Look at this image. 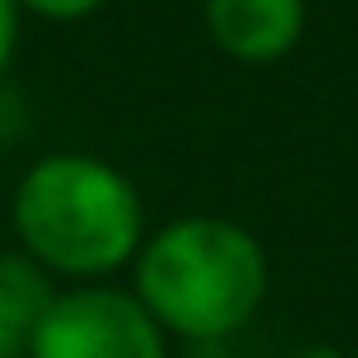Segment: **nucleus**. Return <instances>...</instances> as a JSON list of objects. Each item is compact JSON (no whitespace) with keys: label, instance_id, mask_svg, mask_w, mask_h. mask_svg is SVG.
Returning <instances> with one entry per match:
<instances>
[{"label":"nucleus","instance_id":"f257e3e1","mask_svg":"<svg viewBox=\"0 0 358 358\" xmlns=\"http://www.w3.org/2000/svg\"><path fill=\"white\" fill-rule=\"evenodd\" d=\"M10 226L20 255H30L45 275H74V280L123 270L148 241L138 187L113 162L89 152L40 157L15 182Z\"/></svg>","mask_w":358,"mask_h":358},{"label":"nucleus","instance_id":"f03ea898","mask_svg":"<svg viewBox=\"0 0 358 358\" xmlns=\"http://www.w3.org/2000/svg\"><path fill=\"white\" fill-rule=\"evenodd\" d=\"M270 265L260 241L221 216H182L133 255V294L182 338H226L265 299Z\"/></svg>","mask_w":358,"mask_h":358},{"label":"nucleus","instance_id":"7ed1b4c3","mask_svg":"<svg viewBox=\"0 0 358 358\" xmlns=\"http://www.w3.org/2000/svg\"><path fill=\"white\" fill-rule=\"evenodd\" d=\"M25 358H167V334L138 294L79 285L50 299Z\"/></svg>","mask_w":358,"mask_h":358},{"label":"nucleus","instance_id":"20e7f679","mask_svg":"<svg viewBox=\"0 0 358 358\" xmlns=\"http://www.w3.org/2000/svg\"><path fill=\"white\" fill-rule=\"evenodd\" d=\"M206 30L241 64H275L304 35V0H206Z\"/></svg>","mask_w":358,"mask_h":358},{"label":"nucleus","instance_id":"39448f33","mask_svg":"<svg viewBox=\"0 0 358 358\" xmlns=\"http://www.w3.org/2000/svg\"><path fill=\"white\" fill-rule=\"evenodd\" d=\"M55 299L50 275L30 255H0V358H25L35 324Z\"/></svg>","mask_w":358,"mask_h":358},{"label":"nucleus","instance_id":"423d86ee","mask_svg":"<svg viewBox=\"0 0 358 358\" xmlns=\"http://www.w3.org/2000/svg\"><path fill=\"white\" fill-rule=\"evenodd\" d=\"M108 0H20V10H35L40 20H59V25H69V20H89L94 10H103Z\"/></svg>","mask_w":358,"mask_h":358},{"label":"nucleus","instance_id":"0eeeda50","mask_svg":"<svg viewBox=\"0 0 358 358\" xmlns=\"http://www.w3.org/2000/svg\"><path fill=\"white\" fill-rule=\"evenodd\" d=\"M20 0H0V74L10 69L15 59V45H20Z\"/></svg>","mask_w":358,"mask_h":358},{"label":"nucleus","instance_id":"6e6552de","mask_svg":"<svg viewBox=\"0 0 358 358\" xmlns=\"http://www.w3.org/2000/svg\"><path fill=\"white\" fill-rule=\"evenodd\" d=\"M289 358H343V353L329 348V343H309V348H299V353H289Z\"/></svg>","mask_w":358,"mask_h":358}]
</instances>
